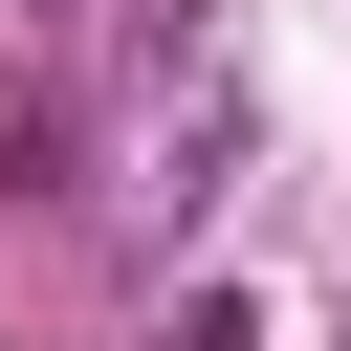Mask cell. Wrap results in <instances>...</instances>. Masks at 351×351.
<instances>
[{
	"label": "cell",
	"instance_id": "6da1fadb",
	"mask_svg": "<svg viewBox=\"0 0 351 351\" xmlns=\"http://www.w3.org/2000/svg\"><path fill=\"white\" fill-rule=\"evenodd\" d=\"M154 351H263V307H241V285H197V307H176Z\"/></svg>",
	"mask_w": 351,
	"mask_h": 351
},
{
	"label": "cell",
	"instance_id": "7a4b0ae2",
	"mask_svg": "<svg viewBox=\"0 0 351 351\" xmlns=\"http://www.w3.org/2000/svg\"><path fill=\"white\" fill-rule=\"evenodd\" d=\"M22 176H44V88H0V197H22Z\"/></svg>",
	"mask_w": 351,
	"mask_h": 351
},
{
	"label": "cell",
	"instance_id": "3957f363",
	"mask_svg": "<svg viewBox=\"0 0 351 351\" xmlns=\"http://www.w3.org/2000/svg\"><path fill=\"white\" fill-rule=\"evenodd\" d=\"M66 22H88V0H0V44H66Z\"/></svg>",
	"mask_w": 351,
	"mask_h": 351
}]
</instances>
